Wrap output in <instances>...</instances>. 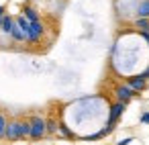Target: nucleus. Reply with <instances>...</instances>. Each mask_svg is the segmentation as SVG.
Returning <instances> with one entry per match:
<instances>
[{"mask_svg":"<svg viewBox=\"0 0 149 145\" xmlns=\"http://www.w3.org/2000/svg\"><path fill=\"white\" fill-rule=\"evenodd\" d=\"M43 33H45L43 23H41V21H33V23H29V33H27V39H25V41H29V43H39L41 37H43Z\"/></svg>","mask_w":149,"mask_h":145,"instance_id":"f257e3e1","label":"nucleus"},{"mask_svg":"<svg viewBox=\"0 0 149 145\" xmlns=\"http://www.w3.org/2000/svg\"><path fill=\"white\" fill-rule=\"evenodd\" d=\"M29 123H31V133H29V137H31L33 141H39L41 137H45V119L33 116Z\"/></svg>","mask_w":149,"mask_h":145,"instance_id":"f03ea898","label":"nucleus"},{"mask_svg":"<svg viewBox=\"0 0 149 145\" xmlns=\"http://www.w3.org/2000/svg\"><path fill=\"white\" fill-rule=\"evenodd\" d=\"M114 94H116V100H118V102H125V104H127L137 92H135L129 84H123V86H116V88H114Z\"/></svg>","mask_w":149,"mask_h":145,"instance_id":"7ed1b4c3","label":"nucleus"},{"mask_svg":"<svg viewBox=\"0 0 149 145\" xmlns=\"http://www.w3.org/2000/svg\"><path fill=\"white\" fill-rule=\"evenodd\" d=\"M123 112H125V102H114V104L110 106V116H108V123H110V125H114V123L123 116Z\"/></svg>","mask_w":149,"mask_h":145,"instance_id":"20e7f679","label":"nucleus"},{"mask_svg":"<svg viewBox=\"0 0 149 145\" xmlns=\"http://www.w3.org/2000/svg\"><path fill=\"white\" fill-rule=\"evenodd\" d=\"M4 137H6L8 141H19V121H8V123H6Z\"/></svg>","mask_w":149,"mask_h":145,"instance_id":"39448f33","label":"nucleus"},{"mask_svg":"<svg viewBox=\"0 0 149 145\" xmlns=\"http://www.w3.org/2000/svg\"><path fill=\"white\" fill-rule=\"evenodd\" d=\"M129 86L135 90V92H141V90H145V86H147V80L139 74V76H133V78H129Z\"/></svg>","mask_w":149,"mask_h":145,"instance_id":"423d86ee","label":"nucleus"},{"mask_svg":"<svg viewBox=\"0 0 149 145\" xmlns=\"http://www.w3.org/2000/svg\"><path fill=\"white\" fill-rule=\"evenodd\" d=\"M13 25H15V19H13L10 15H4L2 23H0V31H2L4 35H8V33H10V29H13Z\"/></svg>","mask_w":149,"mask_h":145,"instance_id":"0eeeda50","label":"nucleus"},{"mask_svg":"<svg viewBox=\"0 0 149 145\" xmlns=\"http://www.w3.org/2000/svg\"><path fill=\"white\" fill-rule=\"evenodd\" d=\"M137 17H143V19H149V0H141L137 4Z\"/></svg>","mask_w":149,"mask_h":145,"instance_id":"6e6552de","label":"nucleus"},{"mask_svg":"<svg viewBox=\"0 0 149 145\" xmlns=\"http://www.w3.org/2000/svg\"><path fill=\"white\" fill-rule=\"evenodd\" d=\"M31 133V123L29 121H19V139H27Z\"/></svg>","mask_w":149,"mask_h":145,"instance_id":"1a4fd4ad","label":"nucleus"},{"mask_svg":"<svg viewBox=\"0 0 149 145\" xmlns=\"http://www.w3.org/2000/svg\"><path fill=\"white\" fill-rule=\"evenodd\" d=\"M23 17H25L29 23H33V21H39V13H37L33 6H25V8H23Z\"/></svg>","mask_w":149,"mask_h":145,"instance_id":"9d476101","label":"nucleus"},{"mask_svg":"<svg viewBox=\"0 0 149 145\" xmlns=\"http://www.w3.org/2000/svg\"><path fill=\"white\" fill-rule=\"evenodd\" d=\"M8 35H10V39H13V41H19V43H21V41H25V35H23V31H21V27H19L17 23L13 25V29H10V33H8Z\"/></svg>","mask_w":149,"mask_h":145,"instance_id":"9b49d317","label":"nucleus"},{"mask_svg":"<svg viewBox=\"0 0 149 145\" xmlns=\"http://www.w3.org/2000/svg\"><path fill=\"white\" fill-rule=\"evenodd\" d=\"M15 23H17L19 27H21V31H23L25 39H27V33H29V21H27V19H25V17L21 15V17H17V19H15Z\"/></svg>","mask_w":149,"mask_h":145,"instance_id":"f8f14e48","label":"nucleus"},{"mask_svg":"<svg viewBox=\"0 0 149 145\" xmlns=\"http://www.w3.org/2000/svg\"><path fill=\"white\" fill-rule=\"evenodd\" d=\"M57 121L55 119H47L45 121V133H49V135H53V133H57Z\"/></svg>","mask_w":149,"mask_h":145,"instance_id":"ddd939ff","label":"nucleus"},{"mask_svg":"<svg viewBox=\"0 0 149 145\" xmlns=\"http://www.w3.org/2000/svg\"><path fill=\"white\" fill-rule=\"evenodd\" d=\"M135 27H139L141 31H145V33H149V19H143V17H137V21H135Z\"/></svg>","mask_w":149,"mask_h":145,"instance_id":"4468645a","label":"nucleus"},{"mask_svg":"<svg viewBox=\"0 0 149 145\" xmlns=\"http://www.w3.org/2000/svg\"><path fill=\"white\" fill-rule=\"evenodd\" d=\"M57 131H59L63 137H68V139H74V133H72V131H70V129H68L63 123H59V125H57Z\"/></svg>","mask_w":149,"mask_h":145,"instance_id":"2eb2a0df","label":"nucleus"},{"mask_svg":"<svg viewBox=\"0 0 149 145\" xmlns=\"http://www.w3.org/2000/svg\"><path fill=\"white\" fill-rule=\"evenodd\" d=\"M6 123H8V121H6V116H4L2 112H0V139L4 137V131H6Z\"/></svg>","mask_w":149,"mask_h":145,"instance_id":"dca6fc26","label":"nucleus"},{"mask_svg":"<svg viewBox=\"0 0 149 145\" xmlns=\"http://www.w3.org/2000/svg\"><path fill=\"white\" fill-rule=\"evenodd\" d=\"M141 123L143 125H149V112H143L141 114Z\"/></svg>","mask_w":149,"mask_h":145,"instance_id":"f3484780","label":"nucleus"},{"mask_svg":"<svg viewBox=\"0 0 149 145\" xmlns=\"http://www.w3.org/2000/svg\"><path fill=\"white\" fill-rule=\"evenodd\" d=\"M131 141H133V139H131V137H125V139H120V141H118V143H116V145H129V143H131Z\"/></svg>","mask_w":149,"mask_h":145,"instance_id":"a211bd4d","label":"nucleus"},{"mask_svg":"<svg viewBox=\"0 0 149 145\" xmlns=\"http://www.w3.org/2000/svg\"><path fill=\"white\" fill-rule=\"evenodd\" d=\"M4 15H6V8H4V6H0V23H2V19H4Z\"/></svg>","mask_w":149,"mask_h":145,"instance_id":"6ab92c4d","label":"nucleus"},{"mask_svg":"<svg viewBox=\"0 0 149 145\" xmlns=\"http://www.w3.org/2000/svg\"><path fill=\"white\" fill-rule=\"evenodd\" d=\"M141 37H143V39H145V41L149 43V33H145V31H141Z\"/></svg>","mask_w":149,"mask_h":145,"instance_id":"aec40b11","label":"nucleus"},{"mask_svg":"<svg viewBox=\"0 0 149 145\" xmlns=\"http://www.w3.org/2000/svg\"><path fill=\"white\" fill-rule=\"evenodd\" d=\"M141 76H143V78H145V80H147V78H149V68H147V70H145V72H143V74H141Z\"/></svg>","mask_w":149,"mask_h":145,"instance_id":"412c9836","label":"nucleus"}]
</instances>
